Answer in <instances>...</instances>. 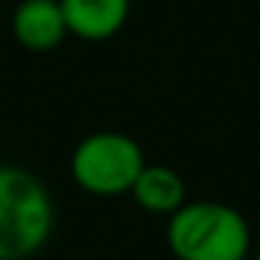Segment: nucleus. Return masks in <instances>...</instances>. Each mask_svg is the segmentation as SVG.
Returning <instances> with one entry per match:
<instances>
[{"mask_svg": "<svg viewBox=\"0 0 260 260\" xmlns=\"http://www.w3.org/2000/svg\"><path fill=\"white\" fill-rule=\"evenodd\" d=\"M254 260H260V249H257V257H254Z\"/></svg>", "mask_w": 260, "mask_h": 260, "instance_id": "nucleus-7", "label": "nucleus"}, {"mask_svg": "<svg viewBox=\"0 0 260 260\" xmlns=\"http://www.w3.org/2000/svg\"><path fill=\"white\" fill-rule=\"evenodd\" d=\"M129 193L137 202V207H143L146 213H157V215H171L187 202L185 179L168 165L146 162Z\"/></svg>", "mask_w": 260, "mask_h": 260, "instance_id": "nucleus-6", "label": "nucleus"}, {"mask_svg": "<svg viewBox=\"0 0 260 260\" xmlns=\"http://www.w3.org/2000/svg\"><path fill=\"white\" fill-rule=\"evenodd\" d=\"M146 165L140 143L126 132H92L70 154V176L90 196H123Z\"/></svg>", "mask_w": 260, "mask_h": 260, "instance_id": "nucleus-3", "label": "nucleus"}, {"mask_svg": "<svg viewBox=\"0 0 260 260\" xmlns=\"http://www.w3.org/2000/svg\"><path fill=\"white\" fill-rule=\"evenodd\" d=\"M12 34L25 51H56L68 37L62 3L59 0H20L12 14Z\"/></svg>", "mask_w": 260, "mask_h": 260, "instance_id": "nucleus-4", "label": "nucleus"}, {"mask_svg": "<svg viewBox=\"0 0 260 260\" xmlns=\"http://www.w3.org/2000/svg\"><path fill=\"white\" fill-rule=\"evenodd\" d=\"M56 204L42 179L0 162V260H28L48 246Z\"/></svg>", "mask_w": 260, "mask_h": 260, "instance_id": "nucleus-1", "label": "nucleus"}, {"mask_svg": "<svg viewBox=\"0 0 260 260\" xmlns=\"http://www.w3.org/2000/svg\"><path fill=\"white\" fill-rule=\"evenodd\" d=\"M165 241L176 260H246L252 230L232 204L199 199L171 213Z\"/></svg>", "mask_w": 260, "mask_h": 260, "instance_id": "nucleus-2", "label": "nucleus"}, {"mask_svg": "<svg viewBox=\"0 0 260 260\" xmlns=\"http://www.w3.org/2000/svg\"><path fill=\"white\" fill-rule=\"evenodd\" d=\"M68 34L87 42H104L126 25L132 0H59Z\"/></svg>", "mask_w": 260, "mask_h": 260, "instance_id": "nucleus-5", "label": "nucleus"}]
</instances>
